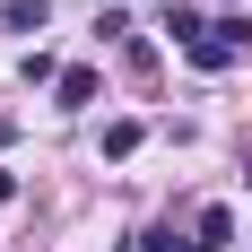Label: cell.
Segmentation results:
<instances>
[{
    "label": "cell",
    "mask_w": 252,
    "mask_h": 252,
    "mask_svg": "<svg viewBox=\"0 0 252 252\" xmlns=\"http://www.w3.org/2000/svg\"><path fill=\"white\" fill-rule=\"evenodd\" d=\"M252 52V18H209V35L191 44V70H235Z\"/></svg>",
    "instance_id": "cell-1"
},
{
    "label": "cell",
    "mask_w": 252,
    "mask_h": 252,
    "mask_svg": "<svg viewBox=\"0 0 252 252\" xmlns=\"http://www.w3.org/2000/svg\"><path fill=\"white\" fill-rule=\"evenodd\" d=\"M96 87H104L96 70H61V87H52V104H61V113H87V104H96Z\"/></svg>",
    "instance_id": "cell-2"
},
{
    "label": "cell",
    "mask_w": 252,
    "mask_h": 252,
    "mask_svg": "<svg viewBox=\"0 0 252 252\" xmlns=\"http://www.w3.org/2000/svg\"><path fill=\"white\" fill-rule=\"evenodd\" d=\"M200 244H209V252H226V244H235V209H226V200H209V209H200Z\"/></svg>",
    "instance_id": "cell-3"
},
{
    "label": "cell",
    "mask_w": 252,
    "mask_h": 252,
    "mask_svg": "<svg viewBox=\"0 0 252 252\" xmlns=\"http://www.w3.org/2000/svg\"><path fill=\"white\" fill-rule=\"evenodd\" d=\"M0 18H9V35H35L52 18V0H0Z\"/></svg>",
    "instance_id": "cell-4"
},
{
    "label": "cell",
    "mask_w": 252,
    "mask_h": 252,
    "mask_svg": "<svg viewBox=\"0 0 252 252\" xmlns=\"http://www.w3.org/2000/svg\"><path fill=\"white\" fill-rule=\"evenodd\" d=\"M165 35H174V44L191 52V44H200V35H209V26H200V9H165Z\"/></svg>",
    "instance_id": "cell-5"
},
{
    "label": "cell",
    "mask_w": 252,
    "mask_h": 252,
    "mask_svg": "<svg viewBox=\"0 0 252 252\" xmlns=\"http://www.w3.org/2000/svg\"><path fill=\"white\" fill-rule=\"evenodd\" d=\"M18 70H26V87H61V61H52V52H44V44H35V52H26V61H18Z\"/></svg>",
    "instance_id": "cell-6"
},
{
    "label": "cell",
    "mask_w": 252,
    "mask_h": 252,
    "mask_svg": "<svg viewBox=\"0 0 252 252\" xmlns=\"http://www.w3.org/2000/svg\"><path fill=\"white\" fill-rule=\"evenodd\" d=\"M139 148V122H104V157H130Z\"/></svg>",
    "instance_id": "cell-7"
},
{
    "label": "cell",
    "mask_w": 252,
    "mask_h": 252,
    "mask_svg": "<svg viewBox=\"0 0 252 252\" xmlns=\"http://www.w3.org/2000/svg\"><path fill=\"white\" fill-rule=\"evenodd\" d=\"M139 252H209V244H183V235H165V226H157V235H139Z\"/></svg>",
    "instance_id": "cell-8"
}]
</instances>
